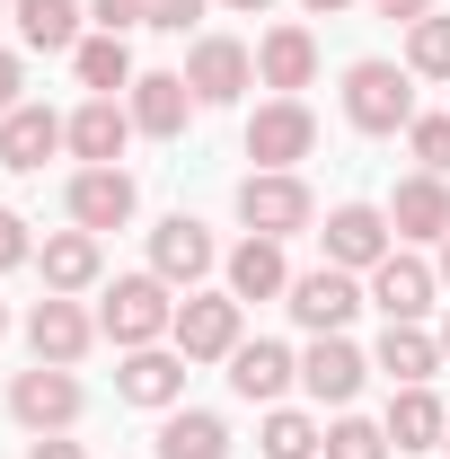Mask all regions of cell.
<instances>
[{
	"label": "cell",
	"instance_id": "1",
	"mask_svg": "<svg viewBox=\"0 0 450 459\" xmlns=\"http://www.w3.org/2000/svg\"><path fill=\"white\" fill-rule=\"evenodd\" d=\"M344 124L353 133H406L415 124V71L380 62V54L344 62Z\"/></svg>",
	"mask_w": 450,
	"mask_h": 459
},
{
	"label": "cell",
	"instance_id": "2",
	"mask_svg": "<svg viewBox=\"0 0 450 459\" xmlns=\"http://www.w3.org/2000/svg\"><path fill=\"white\" fill-rule=\"evenodd\" d=\"M177 327V283H160V274H115L107 300H98V336H115L124 353L133 344H160Z\"/></svg>",
	"mask_w": 450,
	"mask_h": 459
},
{
	"label": "cell",
	"instance_id": "3",
	"mask_svg": "<svg viewBox=\"0 0 450 459\" xmlns=\"http://www.w3.org/2000/svg\"><path fill=\"white\" fill-rule=\"evenodd\" d=\"M169 344L186 362H229V353L247 344V300H238V291H186Z\"/></svg>",
	"mask_w": 450,
	"mask_h": 459
},
{
	"label": "cell",
	"instance_id": "4",
	"mask_svg": "<svg viewBox=\"0 0 450 459\" xmlns=\"http://www.w3.org/2000/svg\"><path fill=\"white\" fill-rule=\"evenodd\" d=\"M238 221L256 238H300L318 221V195L300 186V169H247L238 177Z\"/></svg>",
	"mask_w": 450,
	"mask_h": 459
},
{
	"label": "cell",
	"instance_id": "5",
	"mask_svg": "<svg viewBox=\"0 0 450 459\" xmlns=\"http://www.w3.org/2000/svg\"><path fill=\"white\" fill-rule=\"evenodd\" d=\"M9 415H18L27 433H71V424L89 415V389H80L71 362H36V371L9 380Z\"/></svg>",
	"mask_w": 450,
	"mask_h": 459
},
{
	"label": "cell",
	"instance_id": "6",
	"mask_svg": "<svg viewBox=\"0 0 450 459\" xmlns=\"http://www.w3.org/2000/svg\"><path fill=\"white\" fill-rule=\"evenodd\" d=\"M362 300H371V291H362V274H344V265H309V274H291V291H282V309H291L309 336H344Z\"/></svg>",
	"mask_w": 450,
	"mask_h": 459
},
{
	"label": "cell",
	"instance_id": "7",
	"mask_svg": "<svg viewBox=\"0 0 450 459\" xmlns=\"http://www.w3.org/2000/svg\"><path fill=\"white\" fill-rule=\"evenodd\" d=\"M309 151H318L309 98H265V107L247 115V160H256V169H300Z\"/></svg>",
	"mask_w": 450,
	"mask_h": 459
},
{
	"label": "cell",
	"instance_id": "8",
	"mask_svg": "<svg viewBox=\"0 0 450 459\" xmlns=\"http://www.w3.org/2000/svg\"><path fill=\"white\" fill-rule=\"evenodd\" d=\"M186 89H195L203 107H238V98L256 89V54H247L238 36H195V45H186Z\"/></svg>",
	"mask_w": 450,
	"mask_h": 459
},
{
	"label": "cell",
	"instance_id": "9",
	"mask_svg": "<svg viewBox=\"0 0 450 459\" xmlns=\"http://www.w3.org/2000/svg\"><path fill=\"white\" fill-rule=\"evenodd\" d=\"M115 398L151 406V415L186 406V353H177V344H133V353L115 362Z\"/></svg>",
	"mask_w": 450,
	"mask_h": 459
},
{
	"label": "cell",
	"instance_id": "10",
	"mask_svg": "<svg viewBox=\"0 0 450 459\" xmlns=\"http://www.w3.org/2000/svg\"><path fill=\"white\" fill-rule=\"evenodd\" d=\"M62 204H71V230H124L133 212H142V186H133V169H80L71 186H62Z\"/></svg>",
	"mask_w": 450,
	"mask_h": 459
},
{
	"label": "cell",
	"instance_id": "11",
	"mask_svg": "<svg viewBox=\"0 0 450 459\" xmlns=\"http://www.w3.org/2000/svg\"><path fill=\"white\" fill-rule=\"evenodd\" d=\"M151 274L160 283H203V274H221V247H212V230L195 221V212H169V221L151 230Z\"/></svg>",
	"mask_w": 450,
	"mask_h": 459
},
{
	"label": "cell",
	"instance_id": "12",
	"mask_svg": "<svg viewBox=\"0 0 450 459\" xmlns=\"http://www.w3.org/2000/svg\"><path fill=\"white\" fill-rule=\"evenodd\" d=\"M318 238H327V265H344V274H371V265L397 247V230H389V212H380V204H336Z\"/></svg>",
	"mask_w": 450,
	"mask_h": 459
},
{
	"label": "cell",
	"instance_id": "13",
	"mask_svg": "<svg viewBox=\"0 0 450 459\" xmlns=\"http://www.w3.org/2000/svg\"><path fill=\"white\" fill-rule=\"evenodd\" d=\"M433 291H442V274L424 265V256H380L371 265V309L389 318V327H424V309H433Z\"/></svg>",
	"mask_w": 450,
	"mask_h": 459
},
{
	"label": "cell",
	"instance_id": "14",
	"mask_svg": "<svg viewBox=\"0 0 450 459\" xmlns=\"http://www.w3.org/2000/svg\"><path fill=\"white\" fill-rule=\"evenodd\" d=\"M362 380H371V353L344 344V336H318L309 353H300V389H309L318 406H336V415L362 398Z\"/></svg>",
	"mask_w": 450,
	"mask_h": 459
},
{
	"label": "cell",
	"instance_id": "15",
	"mask_svg": "<svg viewBox=\"0 0 450 459\" xmlns=\"http://www.w3.org/2000/svg\"><path fill=\"white\" fill-rule=\"evenodd\" d=\"M124 107H133V133H151V142H177V133H186V115L203 107V98L186 89V71H142V80L124 89Z\"/></svg>",
	"mask_w": 450,
	"mask_h": 459
},
{
	"label": "cell",
	"instance_id": "16",
	"mask_svg": "<svg viewBox=\"0 0 450 459\" xmlns=\"http://www.w3.org/2000/svg\"><path fill=\"white\" fill-rule=\"evenodd\" d=\"M27 344H36V362H80V353L98 344V318H89L71 291H45V300L27 309Z\"/></svg>",
	"mask_w": 450,
	"mask_h": 459
},
{
	"label": "cell",
	"instance_id": "17",
	"mask_svg": "<svg viewBox=\"0 0 450 459\" xmlns=\"http://www.w3.org/2000/svg\"><path fill=\"white\" fill-rule=\"evenodd\" d=\"M36 265H45V291H80L107 274V238L98 230H54V238H36Z\"/></svg>",
	"mask_w": 450,
	"mask_h": 459
},
{
	"label": "cell",
	"instance_id": "18",
	"mask_svg": "<svg viewBox=\"0 0 450 459\" xmlns=\"http://www.w3.org/2000/svg\"><path fill=\"white\" fill-rule=\"evenodd\" d=\"M291 380H300V353L274 344V336H256V344H238V353H229V389H238L247 406H282Z\"/></svg>",
	"mask_w": 450,
	"mask_h": 459
},
{
	"label": "cell",
	"instance_id": "19",
	"mask_svg": "<svg viewBox=\"0 0 450 459\" xmlns=\"http://www.w3.org/2000/svg\"><path fill=\"white\" fill-rule=\"evenodd\" d=\"M62 133H71V160H80V169H115V160H124V142H133V107L89 98L80 115H62Z\"/></svg>",
	"mask_w": 450,
	"mask_h": 459
},
{
	"label": "cell",
	"instance_id": "20",
	"mask_svg": "<svg viewBox=\"0 0 450 459\" xmlns=\"http://www.w3.org/2000/svg\"><path fill=\"white\" fill-rule=\"evenodd\" d=\"M256 80H265L274 98H300V89L318 80V36H309V27H265V36H256Z\"/></svg>",
	"mask_w": 450,
	"mask_h": 459
},
{
	"label": "cell",
	"instance_id": "21",
	"mask_svg": "<svg viewBox=\"0 0 450 459\" xmlns=\"http://www.w3.org/2000/svg\"><path fill=\"white\" fill-rule=\"evenodd\" d=\"M221 291H238V300H282L291 291V265H282V238H238L221 256Z\"/></svg>",
	"mask_w": 450,
	"mask_h": 459
},
{
	"label": "cell",
	"instance_id": "22",
	"mask_svg": "<svg viewBox=\"0 0 450 459\" xmlns=\"http://www.w3.org/2000/svg\"><path fill=\"white\" fill-rule=\"evenodd\" d=\"M389 230H397V238H450V177H433V169L397 177V195H389Z\"/></svg>",
	"mask_w": 450,
	"mask_h": 459
},
{
	"label": "cell",
	"instance_id": "23",
	"mask_svg": "<svg viewBox=\"0 0 450 459\" xmlns=\"http://www.w3.org/2000/svg\"><path fill=\"white\" fill-rule=\"evenodd\" d=\"M54 151H71V133H62L54 107H9L0 115V169H45Z\"/></svg>",
	"mask_w": 450,
	"mask_h": 459
},
{
	"label": "cell",
	"instance_id": "24",
	"mask_svg": "<svg viewBox=\"0 0 450 459\" xmlns=\"http://www.w3.org/2000/svg\"><path fill=\"white\" fill-rule=\"evenodd\" d=\"M160 459H229V424L212 406H169L160 415Z\"/></svg>",
	"mask_w": 450,
	"mask_h": 459
},
{
	"label": "cell",
	"instance_id": "25",
	"mask_svg": "<svg viewBox=\"0 0 450 459\" xmlns=\"http://www.w3.org/2000/svg\"><path fill=\"white\" fill-rule=\"evenodd\" d=\"M371 371H389L397 389H424V380L442 371V336H424V327H380V353H371Z\"/></svg>",
	"mask_w": 450,
	"mask_h": 459
},
{
	"label": "cell",
	"instance_id": "26",
	"mask_svg": "<svg viewBox=\"0 0 450 459\" xmlns=\"http://www.w3.org/2000/svg\"><path fill=\"white\" fill-rule=\"evenodd\" d=\"M442 433H450V406L433 389H397L389 398V442L397 451H442Z\"/></svg>",
	"mask_w": 450,
	"mask_h": 459
},
{
	"label": "cell",
	"instance_id": "27",
	"mask_svg": "<svg viewBox=\"0 0 450 459\" xmlns=\"http://www.w3.org/2000/svg\"><path fill=\"white\" fill-rule=\"evenodd\" d=\"M27 54H80V0H18L9 9Z\"/></svg>",
	"mask_w": 450,
	"mask_h": 459
},
{
	"label": "cell",
	"instance_id": "28",
	"mask_svg": "<svg viewBox=\"0 0 450 459\" xmlns=\"http://www.w3.org/2000/svg\"><path fill=\"white\" fill-rule=\"evenodd\" d=\"M71 71H80V89H89V98H115V89H133V80H142V71H133V45H124V36H80Z\"/></svg>",
	"mask_w": 450,
	"mask_h": 459
},
{
	"label": "cell",
	"instance_id": "29",
	"mask_svg": "<svg viewBox=\"0 0 450 459\" xmlns=\"http://www.w3.org/2000/svg\"><path fill=\"white\" fill-rule=\"evenodd\" d=\"M265 459H327V424L300 415V406H265V433H256Z\"/></svg>",
	"mask_w": 450,
	"mask_h": 459
},
{
	"label": "cell",
	"instance_id": "30",
	"mask_svg": "<svg viewBox=\"0 0 450 459\" xmlns=\"http://www.w3.org/2000/svg\"><path fill=\"white\" fill-rule=\"evenodd\" d=\"M406 71H415V80H450V18L442 9L406 27Z\"/></svg>",
	"mask_w": 450,
	"mask_h": 459
},
{
	"label": "cell",
	"instance_id": "31",
	"mask_svg": "<svg viewBox=\"0 0 450 459\" xmlns=\"http://www.w3.org/2000/svg\"><path fill=\"white\" fill-rule=\"evenodd\" d=\"M327 459H389V424L336 415V424H327Z\"/></svg>",
	"mask_w": 450,
	"mask_h": 459
},
{
	"label": "cell",
	"instance_id": "32",
	"mask_svg": "<svg viewBox=\"0 0 450 459\" xmlns=\"http://www.w3.org/2000/svg\"><path fill=\"white\" fill-rule=\"evenodd\" d=\"M406 151L433 177H450V115H415V124H406Z\"/></svg>",
	"mask_w": 450,
	"mask_h": 459
},
{
	"label": "cell",
	"instance_id": "33",
	"mask_svg": "<svg viewBox=\"0 0 450 459\" xmlns=\"http://www.w3.org/2000/svg\"><path fill=\"white\" fill-rule=\"evenodd\" d=\"M89 18H98V36H133V27H151V0H89Z\"/></svg>",
	"mask_w": 450,
	"mask_h": 459
},
{
	"label": "cell",
	"instance_id": "34",
	"mask_svg": "<svg viewBox=\"0 0 450 459\" xmlns=\"http://www.w3.org/2000/svg\"><path fill=\"white\" fill-rule=\"evenodd\" d=\"M27 256H36V230H27V212H9V204H0V274H9V265H27Z\"/></svg>",
	"mask_w": 450,
	"mask_h": 459
},
{
	"label": "cell",
	"instance_id": "35",
	"mask_svg": "<svg viewBox=\"0 0 450 459\" xmlns=\"http://www.w3.org/2000/svg\"><path fill=\"white\" fill-rule=\"evenodd\" d=\"M212 0H151V27H169V36H186L195 18H203Z\"/></svg>",
	"mask_w": 450,
	"mask_h": 459
},
{
	"label": "cell",
	"instance_id": "36",
	"mask_svg": "<svg viewBox=\"0 0 450 459\" xmlns=\"http://www.w3.org/2000/svg\"><path fill=\"white\" fill-rule=\"evenodd\" d=\"M18 89H27V62H18V54H0V115H9V107H27Z\"/></svg>",
	"mask_w": 450,
	"mask_h": 459
},
{
	"label": "cell",
	"instance_id": "37",
	"mask_svg": "<svg viewBox=\"0 0 450 459\" xmlns=\"http://www.w3.org/2000/svg\"><path fill=\"white\" fill-rule=\"evenodd\" d=\"M27 459H89V451H80L71 433H36V442H27Z\"/></svg>",
	"mask_w": 450,
	"mask_h": 459
},
{
	"label": "cell",
	"instance_id": "38",
	"mask_svg": "<svg viewBox=\"0 0 450 459\" xmlns=\"http://www.w3.org/2000/svg\"><path fill=\"white\" fill-rule=\"evenodd\" d=\"M371 9H380V18H397V27H415V18H433L442 0H371Z\"/></svg>",
	"mask_w": 450,
	"mask_h": 459
},
{
	"label": "cell",
	"instance_id": "39",
	"mask_svg": "<svg viewBox=\"0 0 450 459\" xmlns=\"http://www.w3.org/2000/svg\"><path fill=\"white\" fill-rule=\"evenodd\" d=\"M221 9H238V18H265V9H274V0H221Z\"/></svg>",
	"mask_w": 450,
	"mask_h": 459
},
{
	"label": "cell",
	"instance_id": "40",
	"mask_svg": "<svg viewBox=\"0 0 450 459\" xmlns=\"http://www.w3.org/2000/svg\"><path fill=\"white\" fill-rule=\"evenodd\" d=\"M300 9H309V18H336V9H353V0H300Z\"/></svg>",
	"mask_w": 450,
	"mask_h": 459
},
{
	"label": "cell",
	"instance_id": "41",
	"mask_svg": "<svg viewBox=\"0 0 450 459\" xmlns=\"http://www.w3.org/2000/svg\"><path fill=\"white\" fill-rule=\"evenodd\" d=\"M442 283H450V238H442Z\"/></svg>",
	"mask_w": 450,
	"mask_h": 459
},
{
	"label": "cell",
	"instance_id": "42",
	"mask_svg": "<svg viewBox=\"0 0 450 459\" xmlns=\"http://www.w3.org/2000/svg\"><path fill=\"white\" fill-rule=\"evenodd\" d=\"M442 362H450V318H442Z\"/></svg>",
	"mask_w": 450,
	"mask_h": 459
},
{
	"label": "cell",
	"instance_id": "43",
	"mask_svg": "<svg viewBox=\"0 0 450 459\" xmlns=\"http://www.w3.org/2000/svg\"><path fill=\"white\" fill-rule=\"evenodd\" d=\"M0 336H9V300H0Z\"/></svg>",
	"mask_w": 450,
	"mask_h": 459
},
{
	"label": "cell",
	"instance_id": "44",
	"mask_svg": "<svg viewBox=\"0 0 450 459\" xmlns=\"http://www.w3.org/2000/svg\"><path fill=\"white\" fill-rule=\"evenodd\" d=\"M0 18H9V0H0Z\"/></svg>",
	"mask_w": 450,
	"mask_h": 459
},
{
	"label": "cell",
	"instance_id": "45",
	"mask_svg": "<svg viewBox=\"0 0 450 459\" xmlns=\"http://www.w3.org/2000/svg\"><path fill=\"white\" fill-rule=\"evenodd\" d=\"M442 451H450V433H442Z\"/></svg>",
	"mask_w": 450,
	"mask_h": 459
}]
</instances>
